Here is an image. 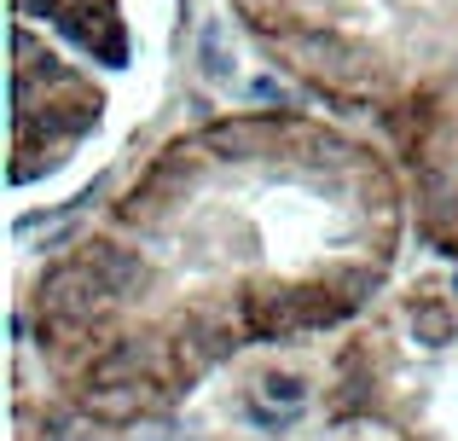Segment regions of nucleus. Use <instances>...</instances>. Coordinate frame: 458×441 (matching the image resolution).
I'll return each instance as SVG.
<instances>
[{"label": "nucleus", "mask_w": 458, "mask_h": 441, "mask_svg": "<svg viewBox=\"0 0 458 441\" xmlns=\"http://www.w3.org/2000/svg\"><path fill=\"white\" fill-rule=\"evenodd\" d=\"M111 302H116V291L88 267V261H76V267H53L41 279V308H47V314H58V319H70V326L105 314Z\"/></svg>", "instance_id": "f257e3e1"}, {"label": "nucleus", "mask_w": 458, "mask_h": 441, "mask_svg": "<svg viewBox=\"0 0 458 441\" xmlns=\"http://www.w3.org/2000/svg\"><path fill=\"white\" fill-rule=\"evenodd\" d=\"M81 261H88L93 273H99L105 284H111L116 296H128V291H140V279H146V267H140V256L134 250H123V244H81Z\"/></svg>", "instance_id": "f03ea898"}, {"label": "nucleus", "mask_w": 458, "mask_h": 441, "mask_svg": "<svg viewBox=\"0 0 458 441\" xmlns=\"http://www.w3.org/2000/svg\"><path fill=\"white\" fill-rule=\"evenodd\" d=\"M250 314H256L261 337H296L308 326L302 296H250Z\"/></svg>", "instance_id": "7ed1b4c3"}, {"label": "nucleus", "mask_w": 458, "mask_h": 441, "mask_svg": "<svg viewBox=\"0 0 458 441\" xmlns=\"http://www.w3.org/2000/svg\"><path fill=\"white\" fill-rule=\"evenodd\" d=\"M140 366H146V349H140V343H116V349H105L99 360L88 366V389H105V384H140Z\"/></svg>", "instance_id": "20e7f679"}, {"label": "nucleus", "mask_w": 458, "mask_h": 441, "mask_svg": "<svg viewBox=\"0 0 458 441\" xmlns=\"http://www.w3.org/2000/svg\"><path fill=\"white\" fill-rule=\"evenodd\" d=\"M88 407H93V419H105V424H128L146 407V389L140 384H105V389H88Z\"/></svg>", "instance_id": "39448f33"}, {"label": "nucleus", "mask_w": 458, "mask_h": 441, "mask_svg": "<svg viewBox=\"0 0 458 441\" xmlns=\"http://www.w3.org/2000/svg\"><path fill=\"white\" fill-rule=\"evenodd\" d=\"M453 331H458V319L447 314V308H418L412 314V337L424 343V349H447Z\"/></svg>", "instance_id": "423d86ee"}, {"label": "nucleus", "mask_w": 458, "mask_h": 441, "mask_svg": "<svg viewBox=\"0 0 458 441\" xmlns=\"http://www.w3.org/2000/svg\"><path fill=\"white\" fill-rule=\"evenodd\" d=\"M198 64H203V76H209V81H233V58H226V47H221V23H209V30H203Z\"/></svg>", "instance_id": "0eeeda50"}, {"label": "nucleus", "mask_w": 458, "mask_h": 441, "mask_svg": "<svg viewBox=\"0 0 458 441\" xmlns=\"http://www.w3.org/2000/svg\"><path fill=\"white\" fill-rule=\"evenodd\" d=\"M261 395H267L273 407H302V401H308V377H296V372H267V377H261Z\"/></svg>", "instance_id": "6e6552de"}, {"label": "nucleus", "mask_w": 458, "mask_h": 441, "mask_svg": "<svg viewBox=\"0 0 458 441\" xmlns=\"http://www.w3.org/2000/svg\"><path fill=\"white\" fill-rule=\"evenodd\" d=\"M30 53H35V47H30V35L18 30V58H30ZM23 76H47V81H58V76H64V70H58V58H41V64H30V70H23Z\"/></svg>", "instance_id": "1a4fd4ad"}, {"label": "nucleus", "mask_w": 458, "mask_h": 441, "mask_svg": "<svg viewBox=\"0 0 458 441\" xmlns=\"http://www.w3.org/2000/svg\"><path fill=\"white\" fill-rule=\"evenodd\" d=\"M256 99H284V88H279L273 76H261V81H256Z\"/></svg>", "instance_id": "9d476101"}, {"label": "nucleus", "mask_w": 458, "mask_h": 441, "mask_svg": "<svg viewBox=\"0 0 458 441\" xmlns=\"http://www.w3.org/2000/svg\"><path fill=\"white\" fill-rule=\"evenodd\" d=\"M70 441H76V436H70Z\"/></svg>", "instance_id": "9b49d317"}]
</instances>
